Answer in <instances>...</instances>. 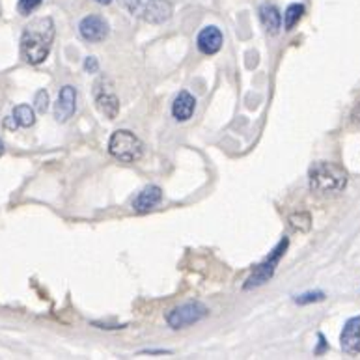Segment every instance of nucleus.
<instances>
[{
    "label": "nucleus",
    "instance_id": "nucleus-9",
    "mask_svg": "<svg viewBox=\"0 0 360 360\" xmlns=\"http://www.w3.org/2000/svg\"><path fill=\"white\" fill-rule=\"evenodd\" d=\"M75 109H77V90L71 84H66L64 88H60L58 101L55 105L56 122L66 123L75 114Z\"/></svg>",
    "mask_w": 360,
    "mask_h": 360
},
{
    "label": "nucleus",
    "instance_id": "nucleus-10",
    "mask_svg": "<svg viewBox=\"0 0 360 360\" xmlns=\"http://www.w3.org/2000/svg\"><path fill=\"white\" fill-rule=\"evenodd\" d=\"M340 345L347 355H360V316L351 317L340 334Z\"/></svg>",
    "mask_w": 360,
    "mask_h": 360
},
{
    "label": "nucleus",
    "instance_id": "nucleus-3",
    "mask_svg": "<svg viewBox=\"0 0 360 360\" xmlns=\"http://www.w3.org/2000/svg\"><path fill=\"white\" fill-rule=\"evenodd\" d=\"M131 15L140 17L151 25H162L172 17V4L168 0H118Z\"/></svg>",
    "mask_w": 360,
    "mask_h": 360
},
{
    "label": "nucleus",
    "instance_id": "nucleus-5",
    "mask_svg": "<svg viewBox=\"0 0 360 360\" xmlns=\"http://www.w3.org/2000/svg\"><path fill=\"white\" fill-rule=\"evenodd\" d=\"M288 244H289V239L284 237L282 241L277 244V249L272 250V254L269 256V258H267L263 263H260V265L256 267L254 272H252V275L247 278V282H244V289L260 288V286H263V284H267L269 280H271L272 275H275V271H277L278 261H280V258L284 256V252L288 250Z\"/></svg>",
    "mask_w": 360,
    "mask_h": 360
},
{
    "label": "nucleus",
    "instance_id": "nucleus-25",
    "mask_svg": "<svg viewBox=\"0 0 360 360\" xmlns=\"http://www.w3.org/2000/svg\"><path fill=\"white\" fill-rule=\"evenodd\" d=\"M2 153H4V142L0 140V157H2Z\"/></svg>",
    "mask_w": 360,
    "mask_h": 360
},
{
    "label": "nucleus",
    "instance_id": "nucleus-1",
    "mask_svg": "<svg viewBox=\"0 0 360 360\" xmlns=\"http://www.w3.org/2000/svg\"><path fill=\"white\" fill-rule=\"evenodd\" d=\"M55 41V22L50 17L34 19L21 36V56L30 66H38L49 56Z\"/></svg>",
    "mask_w": 360,
    "mask_h": 360
},
{
    "label": "nucleus",
    "instance_id": "nucleus-22",
    "mask_svg": "<svg viewBox=\"0 0 360 360\" xmlns=\"http://www.w3.org/2000/svg\"><path fill=\"white\" fill-rule=\"evenodd\" d=\"M327 344H325V338H323V334H319V347L316 349V355H321L323 351H325Z\"/></svg>",
    "mask_w": 360,
    "mask_h": 360
},
{
    "label": "nucleus",
    "instance_id": "nucleus-20",
    "mask_svg": "<svg viewBox=\"0 0 360 360\" xmlns=\"http://www.w3.org/2000/svg\"><path fill=\"white\" fill-rule=\"evenodd\" d=\"M34 106H36V111L39 114L47 112V109H49V94L45 90H39L38 94H36V97H34Z\"/></svg>",
    "mask_w": 360,
    "mask_h": 360
},
{
    "label": "nucleus",
    "instance_id": "nucleus-16",
    "mask_svg": "<svg viewBox=\"0 0 360 360\" xmlns=\"http://www.w3.org/2000/svg\"><path fill=\"white\" fill-rule=\"evenodd\" d=\"M305 15V6L303 4H291L288 6V10L284 11V28L286 30H293L295 25L303 19Z\"/></svg>",
    "mask_w": 360,
    "mask_h": 360
},
{
    "label": "nucleus",
    "instance_id": "nucleus-23",
    "mask_svg": "<svg viewBox=\"0 0 360 360\" xmlns=\"http://www.w3.org/2000/svg\"><path fill=\"white\" fill-rule=\"evenodd\" d=\"M353 120H355V122L360 125V103H359V105H356L355 111H353Z\"/></svg>",
    "mask_w": 360,
    "mask_h": 360
},
{
    "label": "nucleus",
    "instance_id": "nucleus-4",
    "mask_svg": "<svg viewBox=\"0 0 360 360\" xmlns=\"http://www.w3.org/2000/svg\"><path fill=\"white\" fill-rule=\"evenodd\" d=\"M109 151L118 161L134 162L139 161L144 153V144L140 142V139L134 133H131L127 129H120L111 137Z\"/></svg>",
    "mask_w": 360,
    "mask_h": 360
},
{
    "label": "nucleus",
    "instance_id": "nucleus-11",
    "mask_svg": "<svg viewBox=\"0 0 360 360\" xmlns=\"http://www.w3.org/2000/svg\"><path fill=\"white\" fill-rule=\"evenodd\" d=\"M198 50L205 56L216 55L222 49V32L216 27H205L200 30L196 38Z\"/></svg>",
    "mask_w": 360,
    "mask_h": 360
},
{
    "label": "nucleus",
    "instance_id": "nucleus-24",
    "mask_svg": "<svg viewBox=\"0 0 360 360\" xmlns=\"http://www.w3.org/2000/svg\"><path fill=\"white\" fill-rule=\"evenodd\" d=\"M95 2H97V4H103V6H106V4H111L112 0H95Z\"/></svg>",
    "mask_w": 360,
    "mask_h": 360
},
{
    "label": "nucleus",
    "instance_id": "nucleus-15",
    "mask_svg": "<svg viewBox=\"0 0 360 360\" xmlns=\"http://www.w3.org/2000/svg\"><path fill=\"white\" fill-rule=\"evenodd\" d=\"M11 118L15 120V123L19 127H32L34 123H36V114H34V111L28 105L15 106Z\"/></svg>",
    "mask_w": 360,
    "mask_h": 360
},
{
    "label": "nucleus",
    "instance_id": "nucleus-13",
    "mask_svg": "<svg viewBox=\"0 0 360 360\" xmlns=\"http://www.w3.org/2000/svg\"><path fill=\"white\" fill-rule=\"evenodd\" d=\"M194 109H196V99L188 94L187 90H181L172 103V116L178 122H187L193 118Z\"/></svg>",
    "mask_w": 360,
    "mask_h": 360
},
{
    "label": "nucleus",
    "instance_id": "nucleus-12",
    "mask_svg": "<svg viewBox=\"0 0 360 360\" xmlns=\"http://www.w3.org/2000/svg\"><path fill=\"white\" fill-rule=\"evenodd\" d=\"M162 200V191L161 187H157V185H148L137 194V198L133 200V209L137 213H148L151 211L155 205L161 204Z\"/></svg>",
    "mask_w": 360,
    "mask_h": 360
},
{
    "label": "nucleus",
    "instance_id": "nucleus-14",
    "mask_svg": "<svg viewBox=\"0 0 360 360\" xmlns=\"http://www.w3.org/2000/svg\"><path fill=\"white\" fill-rule=\"evenodd\" d=\"M260 19L261 25L265 27L269 34H278V30L282 28V13L278 11L277 6L265 4L260 8Z\"/></svg>",
    "mask_w": 360,
    "mask_h": 360
},
{
    "label": "nucleus",
    "instance_id": "nucleus-21",
    "mask_svg": "<svg viewBox=\"0 0 360 360\" xmlns=\"http://www.w3.org/2000/svg\"><path fill=\"white\" fill-rule=\"evenodd\" d=\"M84 71L86 73H97L99 71V62L95 56H88L86 60H84Z\"/></svg>",
    "mask_w": 360,
    "mask_h": 360
},
{
    "label": "nucleus",
    "instance_id": "nucleus-17",
    "mask_svg": "<svg viewBox=\"0 0 360 360\" xmlns=\"http://www.w3.org/2000/svg\"><path fill=\"white\" fill-rule=\"evenodd\" d=\"M289 226H291V230L299 233L308 232L312 226L310 215L308 213H295V215L289 216Z\"/></svg>",
    "mask_w": 360,
    "mask_h": 360
},
{
    "label": "nucleus",
    "instance_id": "nucleus-18",
    "mask_svg": "<svg viewBox=\"0 0 360 360\" xmlns=\"http://www.w3.org/2000/svg\"><path fill=\"white\" fill-rule=\"evenodd\" d=\"M295 303L297 305H310V303H321L325 300V293L323 291H308L305 295H299V297H295Z\"/></svg>",
    "mask_w": 360,
    "mask_h": 360
},
{
    "label": "nucleus",
    "instance_id": "nucleus-7",
    "mask_svg": "<svg viewBox=\"0 0 360 360\" xmlns=\"http://www.w3.org/2000/svg\"><path fill=\"white\" fill-rule=\"evenodd\" d=\"M94 95L97 109L105 114L109 120H114L120 112V99L114 94L112 83L106 77H101L97 83L94 84Z\"/></svg>",
    "mask_w": 360,
    "mask_h": 360
},
{
    "label": "nucleus",
    "instance_id": "nucleus-8",
    "mask_svg": "<svg viewBox=\"0 0 360 360\" xmlns=\"http://www.w3.org/2000/svg\"><path fill=\"white\" fill-rule=\"evenodd\" d=\"M78 32H81L83 39H86L90 43H99V41L109 38L111 28H109V22L101 15H88L78 22Z\"/></svg>",
    "mask_w": 360,
    "mask_h": 360
},
{
    "label": "nucleus",
    "instance_id": "nucleus-2",
    "mask_svg": "<svg viewBox=\"0 0 360 360\" xmlns=\"http://www.w3.org/2000/svg\"><path fill=\"white\" fill-rule=\"evenodd\" d=\"M310 191L316 194H338L347 185V174L334 162H316L308 172Z\"/></svg>",
    "mask_w": 360,
    "mask_h": 360
},
{
    "label": "nucleus",
    "instance_id": "nucleus-6",
    "mask_svg": "<svg viewBox=\"0 0 360 360\" xmlns=\"http://www.w3.org/2000/svg\"><path fill=\"white\" fill-rule=\"evenodd\" d=\"M207 314H209L207 306L198 303V300H194V303L176 306L174 310L168 312L167 323L168 327H172L178 331V328L188 327V325H194V323L202 321L204 317H207Z\"/></svg>",
    "mask_w": 360,
    "mask_h": 360
},
{
    "label": "nucleus",
    "instance_id": "nucleus-19",
    "mask_svg": "<svg viewBox=\"0 0 360 360\" xmlns=\"http://www.w3.org/2000/svg\"><path fill=\"white\" fill-rule=\"evenodd\" d=\"M39 6H41V0H19L17 11H19L22 17H28L30 13H34V11L38 10Z\"/></svg>",
    "mask_w": 360,
    "mask_h": 360
}]
</instances>
